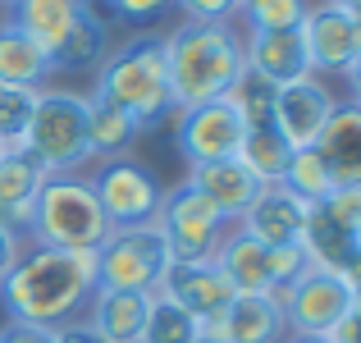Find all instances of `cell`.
I'll return each mask as SVG.
<instances>
[{
    "mask_svg": "<svg viewBox=\"0 0 361 343\" xmlns=\"http://www.w3.org/2000/svg\"><path fill=\"white\" fill-rule=\"evenodd\" d=\"M97 252H60V247H23L14 270L0 279V307L23 325H64L87 311L97 293Z\"/></svg>",
    "mask_w": 361,
    "mask_h": 343,
    "instance_id": "cell-1",
    "label": "cell"
},
{
    "mask_svg": "<svg viewBox=\"0 0 361 343\" xmlns=\"http://www.w3.org/2000/svg\"><path fill=\"white\" fill-rule=\"evenodd\" d=\"M165 69L174 114L220 101L233 88V78L247 69L243 32L233 23H188L183 18L174 32H165Z\"/></svg>",
    "mask_w": 361,
    "mask_h": 343,
    "instance_id": "cell-2",
    "label": "cell"
},
{
    "mask_svg": "<svg viewBox=\"0 0 361 343\" xmlns=\"http://www.w3.org/2000/svg\"><path fill=\"white\" fill-rule=\"evenodd\" d=\"M92 97L110 101L137 124V133L156 128L174 114L169 97V69H165V37L137 32L123 46H110V55L97 64V88Z\"/></svg>",
    "mask_w": 361,
    "mask_h": 343,
    "instance_id": "cell-3",
    "label": "cell"
},
{
    "mask_svg": "<svg viewBox=\"0 0 361 343\" xmlns=\"http://www.w3.org/2000/svg\"><path fill=\"white\" fill-rule=\"evenodd\" d=\"M110 234V220L92 193L87 174H46L37 193L32 220L23 238L32 247H60V252H97Z\"/></svg>",
    "mask_w": 361,
    "mask_h": 343,
    "instance_id": "cell-4",
    "label": "cell"
},
{
    "mask_svg": "<svg viewBox=\"0 0 361 343\" xmlns=\"http://www.w3.org/2000/svg\"><path fill=\"white\" fill-rule=\"evenodd\" d=\"M23 151L46 174H78L92 160L87 156V97L69 88H42Z\"/></svg>",
    "mask_w": 361,
    "mask_h": 343,
    "instance_id": "cell-5",
    "label": "cell"
},
{
    "mask_svg": "<svg viewBox=\"0 0 361 343\" xmlns=\"http://www.w3.org/2000/svg\"><path fill=\"white\" fill-rule=\"evenodd\" d=\"M169 261L174 256H169L165 229L156 220L110 229L106 243L97 247V284L101 289H115V293H156Z\"/></svg>",
    "mask_w": 361,
    "mask_h": 343,
    "instance_id": "cell-6",
    "label": "cell"
},
{
    "mask_svg": "<svg viewBox=\"0 0 361 343\" xmlns=\"http://www.w3.org/2000/svg\"><path fill=\"white\" fill-rule=\"evenodd\" d=\"M92 193H97L110 229L151 224L160 215V202H165V183H160L156 169L137 156L101 160V169L92 174Z\"/></svg>",
    "mask_w": 361,
    "mask_h": 343,
    "instance_id": "cell-7",
    "label": "cell"
},
{
    "mask_svg": "<svg viewBox=\"0 0 361 343\" xmlns=\"http://www.w3.org/2000/svg\"><path fill=\"white\" fill-rule=\"evenodd\" d=\"M156 224L165 229V243H169V256H174V261H215L224 234H229V220H224L188 179L178 188H165Z\"/></svg>",
    "mask_w": 361,
    "mask_h": 343,
    "instance_id": "cell-8",
    "label": "cell"
},
{
    "mask_svg": "<svg viewBox=\"0 0 361 343\" xmlns=\"http://www.w3.org/2000/svg\"><path fill=\"white\" fill-rule=\"evenodd\" d=\"M283 311V325L288 335H334V325L348 316V302H353V289L338 270H325V265H307L288 289L270 293Z\"/></svg>",
    "mask_w": 361,
    "mask_h": 343,
    "instance_id": "cell-9",
    "label": "cell"
},
{
    "mask_svg": "<svg viewBox=\"0 0 361 343\" xmlns=\"http://www.w3.org/2000/svg\"><path fill=\"white\" fill-rule=\"evenodd\" d=\"M243 138H247V124L238 119V110L224 97L206 101V106H192V110H178V124H174V142H178L188 165L238 156Z\"/></svg>",
    "mask_w": 361,
    "mask_h": 343,
    "instance_id": "cell-10",
    "label": "cell"
},
{
    "mask_svg": "<svg viewBox=\"0 0 361 343\" xmlns=\"http://www.w3.org/2000/svg\"><path fill=\"white\" fill-rule=\"evenodd\" d=\"M334 110H338V101H334V92H329V83L316 78V73H307V78L279 88V101H274V133H279L293 151H307V147L320 142V133H325V124H329Z\"/></svg>",
    "mask_w": 361,
    "mask_h": 343,
    "instance_id": "cell-11",
    "label": "cell"
},
{
    "mask_svg": "<svg viewBox=\"0 0 361 343\" xmlns=\"http://www.w3.org/2000/svg\"><path fill=\"white\" fill-rule=\"evenodd\" d=\"M302 32V46H307V64L316 78L325 73H343L348 64L357 60V28H353V14L334 0H320V5H307L298 23Z\"/></svg>",
    "mask_w": 361,
    "mask_h": 343,
    "instance_id": "cell-12",
    "label": "cell"
},
{
    "mask_svg": "<svg viewBox=\"0 0 361 343\" xmlns=\"http://www.w3.org/2000/svg\"><path fill=\"white\" fill-rule=\"evenodd\" d=\"M156 293L174 298L188 316H197V325L224 316V311H229V302L238 298V293H233V284L224 279V270L215 261H169V270H165V279H160Z\"/></svg>",
    "mask_w": 361,
    "mask_h": 343,
    "instance_id": "cell-13",
    "label": "cell"
},
{
    "mask_svg": "<svg viewBox=\"0 0 361 343\" xmlns=\"http://www.w3.org/2000/svg\"><path fill=\"white\" fill-rule=\"evenodd\" d=\"M307 215H311V202H302L293 188L265 183L261 193H256L252 211H247L238 224L256 238V243H265V247H288V243H298V238H302Z\"/></svg>",
    "mask_w": 361,
    "mask_h": 343,
    "instance_id": "cell-14",
    "label": "cell"
},
{
    "mask_svg": "<svg viewBox=\"0 0 361 343\" xmlns=\"http://www.w3.org/2000/svg\"><path fill=\"white\" fill-rule=\"evenodd\" d=\"M202 335L224 343H279L288 335V325H283V311L270 293H238L224 316L206 320Z\"/></svg>",
    "mask_w": 361,
    "mask_h": 343,
    "instance_id": "cell-15",
    "label": "cell"
},
{
    "mask_svg": "<svg viewBox=\"0 0 361 343\" xmlns=\"http://www.w3.org/2000/svg\"><path fill=\"white\" fill-rule=\"evenodd\" d=\"M188 183H192L229 224H238L243 215L252 211L256 193H261V183L247 174V165H243L238 156H229V160H206V165H188Z\"/></svg>",
    "mask_w": 361,
    "mask_h": 343,
    "instance_id": "cell-16",
    "label": "cell"
},
{
    "mask_svg": "<svg viewBox=\"0 0 361 343\" xmlns=\"http://www.w3.org/2000/svg\"><path fill=\"white\" fill-rule=\"evenodd\" d=\"M243 60L247 69L265 73L270 83L288 88V83L307 78L311 64H307V46H302V32L288 28V32H247L243 37Z\"/></svg>",
    "mask_w": 361,
    "mask_h": 343,
    "instance_id": "cell-17",
    "label": "cell"
},
{
    "mask_svg": "<svg viewBox=\"0 0 361 343\" xmlns=\"http://www.w3.org/2000/svg\"><path fill=\"white\" fill-rule=\"evenodd\" d=\"M316 151L334 174V188H361V106L357 101H348V106L329 114Z\"/></svg>",
    "mask_w": 361,
    "mask_h": 343,
    "instance_id": "cell-18",
    "label": "cell"
},
{
    "mask_svg": "<svg viewBox=\"0 0 361 343\" xmlns=\"http://www.w3.org/2000/svg\"><path fill=\"white\" fill-rule=\"evenodd\" d=\"M87 9H92L87 0H14V5H9V23L23 28L46 55H55L60 42L73 32V23H78Z\"/></svg>",
    "mask_w": 361,
    "mask_h": 343,
    "instance_id": "cell-19",
    "label": "cell"
},
{
    "mask_svg": "<svg viewBox=\"0 0 361 343\" xmlns=\"http://www.w3.org/2000/svg\"><path fill=\"white\" fill-rule=\"evenodd\" d=\"M42 183H46V169L27 151H0V220L23 234L27 220H32Z\"/></svg>",
    "mask_w": 361,
    "mask_h": 343,
    "instance_id": "cell-20",
    "label": "cell"
},
{
    "mask_svg": "<svg viewBox=\"0 0 361 343\" xmlns=\"http://www.w3.org/2000/svg\"><path fill=\"white\" fill-rule=\"evenodd\" d=\"M147 311H151V293L97 289L92 302H87V325L106 343H137L142 325H147Z\"/></svg>",
    "mask_w": 361,
    "mask_h": 343,
    "instance_id": "cell-21",
    "label": "cell"
},
{
    "mask_svg": "<svg viewBox=\"0 0 361 343\" xmlns=\"http://www.w3.org/2000/svg\"><path fill=\"white\" fill-rule=\"evenodd\" d=\"M51 73H55L51 69V55H46L42 46L23 32V28H14L9 18H0V83H5V88H32V92H42Z\"/></svg>",
    "mask_w": 361,
    "mask_h": 343,
    "instance_id": "cell-22",
    "label": "cell"
},
{
    "mask_svg": "<svg viewBox=\"0 0 361 343\" xmlns=\"http://www.w3.org/2000/svg\"><path fill=\"white\" fill-rule=\"evenodd\" d=\"M265 252L270 247L256 243L243 224H229L220 252H215V265L224 270V279L233 284V293H270V270H265Z\"/></svg>",
    "mask_w": 361,
    "mask_h": 343,
    "instance_id": "cell-23",
    "label": "cell"
},
{
    "mask_svg": "<svg viewBox=\"0 0 361 343\" xmlns=\"http://www.w3.org/2000/svg\"><path fill=\"white\" fill-rule=\"evenodd\" d=\"M133 142H137V124L119 106H110V101L87 92V156L92 160H115V156H128Z\"/></svg>",
    "mask_w": 361,
    "mask_h": 343,
    "instance_id": "cell-24",
    "label": "cell"
},
{
    "mask_svg": "<svg viewBox=\"0 0 361 343\" xmlns=\"http://www.w3.org/2000/svg\"><path fill=\"white\" fill-rule=\"evenodd\" d=\"M110 55V23L97 14V9H87V14L73 23V32L60 42V51L51 55V69L55 73H78V69H97L101 60Z\"/></svg>",
    "mask_w": 361,
    "mask_h": 343,
    "instance_id": "cell-25",
    "label": "cell"
},
{
    "mask_svg": "<svg viewBox=\"0 0 361 343\" xmlns=\"http://www.w3.org/2000/svg\"><path fill=\"white\" fill-rule=\"evenodd\" d=\"M357 243H361V238H353L348 229H338L325 215V206H311L307 229H302V238H298V247L307 252L311 265H325V270H338V275H343L348 256L357 252Z\"/></svg>",
    "mask_w": 361,
    "mask_h": 343,
    "instance_id": "cell-26",
    "label": "cell"
},
{
    "mask_svg": "<svg viewBox=\"0 0 361 343\" xmlns=\"http://www.w3.org/2000/svg\"><path fill=\"white\" fill-rule=\"evenodd\" d=\"M224 101L238 110V119L247 124V128H274L279 83H270L265 73H256V69H243L238 78H233V88L224 92Z\"/></svg>",
    "mask_w": 361,
    "mask_h": 343,
    "instance_id": "cell-27",
    "label": "cell"
},
{
    "mask_svg": "<svg viewBox=\"0 0 361 343\" xmlns=\"http://www.w3.org/2000/svg\"><path fill=\"white\" fill-rule=\"evenodd\" d=\"M238 160L247 165V174H252L261 188L265 183H283V169H288V160H293V147L274 128H247V138L238 147Z\"/></svg>",
    "mask_w": 361,
    "mask_h": 343,
    "instance_id": "cell-28",
    "label": "cell"
},
{
    "mask_svg": "<svg viewBox=\"0 0 361 343\" xmlns=\"http://www.w3.org/2000/svg\"><path fill=\"white\" fill-rule=\"evenodd\" d=\"M197 335H202L197 316H188L165 293H151V311H147V325H142L137 343H192Z\"/></svg>",
    "mask_w": 361,
    "mask_h": 343,
    "instance_id": "cell-29",
    "label": "cell"
},
{
    "mask_svg": "<svg viewBox=\"0 0 361 343\" xmlns=\"http://www.w3.org/2000/svg\"><path fill=\"white\" fill-rule=\"evenodd\" d=\"M283 188H293L302 202L316 206V202H325V197L334 193V174H329V165L320 160V151L307 147V151H293L288 169H283Z\"/></svg>",
    "mask_w": 361,
    "mask_h": 343,
    "instance_id": "cell-30",
    "label": "cell"
},
{
    "mask_svg": "<svg viewBox=\"0 0 361 343\" xmlns=\"http://www.w3.org/2000/svg\"><path fill=\"white\" fill-rule=\"evenodd\" d=\"M32 110H37L32 88H5L0 83V151H23L27 147Z\"/></svg>",
    "mask_w": 361,
    "mask_h": 343,
    "instance_id": "cell-31",
    "label": "cell"
},
{
    "mask_svg": "<svg viewBox=\"0 0 361 343\" xmlns=\"http://www.w3.org/2000/svg\"><path fill=\"white\" fill-rule=\"evenodd\" d=\"M238 14H247V32H288L302 23L307 0H247Z\"/></svg>",
    "mask_w": 361,
    "mask_h": 343,
    "instance_id": "cell-32",
    "label": "cell"
},
{
    "mask_svg": "<svg viewBox=\"0 0 361 343\" xmlns=\"http://www.w3.org/2000/svg\"><path fill=\"white\" fill-rule=\"evenodd\" d=\"M307 252H302L298 243H288V247H270L265 252V270H270V293H279V289H288L293 279H298L302 270H307Z\"/></svg>",
    "mask_w": 361,
    "mask_h": 343,
    "instance_id": "cell-33",
    "label": "cell"
},
{
    "mask_svg": "<svg viewBox=\"0 0 361 343\" xmlns=\"http://www.w3.org/2000/svg\"><path fill=\"white\" fill-rule=\"evenodd\" d=\"M316 206H325V215L338 229H348L353 238H361V188H334V193Z\"/></svg>",
    "mask_w": 361,
    "mask_h": 343,
    "instance_id": "cell-34",
    "label": "cell"
},
{
    "mask_svg": "<svg viewBox=\"0 0 361 343\" xmlns=\"http://www.w3.org/2000/svg\"><path fill=\"white\" fill-rule=\"evenodd\" d=\"M110 14L128 28H147V23H160V18L174 9V0H106Z\"/></svg>",
    "mask_w": 361,
    "mask_h": 343,
    "instance_id": "cell-35",
    "label": "cell"
},
{
    "mask_svg": "<svg viewBox=\"0 0 361 343\" xmlns=\"http://www.w3.org/2000/svg\"><path fill=\"white\" fill-rule=\"evenodd\" d=\"M188 23H233L238 0H174Z\"/></svg>",
    "mask_w": 361,
    "mask_h": 343,
    "instance_id": "cell-36",
    "label": "cell"
},
{
    "mask_svg": "<svg viewBox=\"0 0 361 343\" xmlns=\"http://www.w3.org/2000/svg\"><path fill=\"white\" fill-rule=\"evenodd\" d=\"M23 247H27V238L18 234L14 224H5V220H0V279H5V275L14 270V261L23 256Z\"/></svg>",
    "mask_w": 361,
    "mask_h": 343,
    "instance_id": "cell-37",
    "label": "cell"
},
{
    "mask_svg": "<svg viewBox=\"0 0 361 343\" xmlns=\"http://www.w3.org/2000/svg\"><path fill=\"white\" fill-rule=\"evenodd\" d=\"M0 343H51V330L46 325H23V320H5Z\"/></svg>",
    "mask_w": 361,
    "mask_h": 343,
    "instance_id": "cell-38",
    "label": "cell"
},
{
    "mask_svg": "<svg viewBox=\"0 0 361 343\" xmlns=\"http://www.w3.org/2000/svg\"><path fill=\"white\" fill-rule=\"evenodd\" d=\"M51 343H106L87 320H64V325L51 330Z\"/></svg>",
    "mask_w": 361,
    "mask_h": 343,
    "instance_id": "cell-39",
    "label": "cell"
},
{
    "mask_svg": "<svg viewBox=\"0 0 361 343\" xmlns=\"http://www.w3.org/2000/svg\"><path fill=\"white\" fill-rule=\"evenodd\" d=\"M343 78H348V88H353V101L361 106V46H357V60L343 69Z\"/></svg>",
    "mask_w": 361,
    "mask_h": 343,
    "instance_id": "cell-40",
    "label": "cell"
},
{
    "mask_svg": "<svg viewBox=\"0 0 361 343\" xmlns=\"http://www.w3.org/2000/svg\"><path fill=\"white\" fill-rule=\"evenodd\" d=\"M343 279H348V289H361V243H357V252L348 256V265H343Z\"/></svg>",
    "mask_w": 361,
    "mask_h": 343,
    "instance_id": "cell-41",
    "label": "cell"
},
{
    "mask_svg": "<svg viewBox=\"0 0 361 343\" xmlns=\"http://www.w3.org/2000/svg\"><path fill=\"white\" fill-rule=\"evenodd\" d=\"M279 343H329L325 335H283Z\"/></svg>",
    "mask_w": 361,
    "mask_h": 343,
    "instance_id": "cell-42",
    "label": "cell"
},
{
    "mask_svg": "<svg viewBox=\"0 0 361 343\" xmlns=\"http://www.w3.org/2000/svg\"><path fill=\"white\" fill-rule=\"evenodd\" d=\"M348 320L361 325V289H353V302H348Z\"/></svg>",
    "mask_w": 361,
    "mask_h": 343,
    "instance_id": "cell-43",
    "label": "cell"
},
{
    "mask_svg": "<svg viewBox=\"0 0 361 343\" xmlns=\"http://www.w3.org/2000/svg\"><path fill=\"white\" fill-rule=\"evenodd\" d=\"M348 14H353V28H357V42H361V5H357V9H348Z\"/></svg>",
    "mask_w": 361,
    "mask_h": 343,
    "instance_id": "cell-44",
    "label": "cell"
},
{
    "mask_svg": "<svg viewBox=\"0 0 361 343\" xmlns=\"http://www.w3.org/2000/svg\"><path fill=\"white\" fill-rule=\"evenodd\" d=\"M192 343H224V339H211V335H197Z\"/></svg>",
    "mask_w": 361,
    "mask_h": 343,
    "instance_id": "cell-45",
    "label": "cell"
},
{
    "mask_svg": "<svg viewBox=\"0 0 361 343\" xmlns=\"http://www.w3.org/2000/svg\"><path fill=\"white\" fill-rule=\"evenodd\" d=\"M334 5H343V9H357V5H361V0H334Z\"/></svg>",
    "mask_w": 361,
    "mask_h": 343,
    "instance_id": "cell-46",
    "label": "cell"
},
{
    "mask_svg": "<svg viewBox=\"0 0 361 343\" xmlns=\"http://www.w3.org/2000/svg\"><path fill=\"white\" fill-rule=\"evenodd\" d=\"M87 5H106V0H87Z\"/></svg>",
    "mask_w": 361,
    "mask_h": 343,
    "instance_id": "cell-47",
    "label": "cell"
},
{
    "mask_svg": "<svg viewBox=\"0 0 361 343\" xmlns=\"http://www.w3.org/2000/svg\"><path fill=\"white\" fill-rule=\"evenodd\" d=\"M0 5H14V0H0Z\"/></svg>",
    "mask_w": 361,
    "mask_h": 343,
    "instance_id": "cell-48",
    "label": "cell"
},
{
    "mask_svg": "<svg viewBox=\"0 0 361 343\" xmlns=\"http://www.w3.org/2000/svg\"><path fill=\"white\" fill-rule=\"evenodd\" d=\"M243 5H247V0H238V9H243Z\"/></svg>",
    "mask_w": 361,
    "mask_h": 343,
    "instance_id": "cell-49",
    "label": "cell"
}]
</instances>
